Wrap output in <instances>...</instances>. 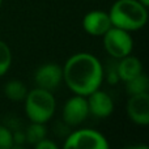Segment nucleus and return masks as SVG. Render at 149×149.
Wrapping results in <instances>:
<instances>
[{"label":"nucleus","instance_id":"f257e3e1","mask_svg":"<svg viewBox=\"0 0 149 149\" xmlns=\"http://www.w3.org/2000/svg\"><path fill=\"white\" fill-rule=\"evenodd\" d=\"M63 80L74 94L86 97L100 89L103 80V68L94 55L79 52L72 55L63 67Z\"/></svg>","mask_w":149,"mask_h":149},{"label":"nucleus","instance_id":"20e7f679","mask_svg":"<svg viewBox=\"0 0 149 149\" xmlns=\"http://www.w3.org/2000/svg\"><path fill=\"white\" fill-rule=\"evenodd\" d=\"M102 37L105 50L111 56L120 59L132 52L134 41H132V37L130 36V31L111 26Z\"/></svg>","mask_w":149,"mask_h":149},{"label":"nucleus","instance_id":"7ed1b4c3","mask_svg":"<svg viewBox=\"0 0 149 149\" xmlns=\"http://www.w3.org/2000/svg\"><path fill=\"white\" fill-rule=\"evenodd\" d=\"M25 111L28 118L33 123H46L52 118L56 107V102L52 92L36 88L28 92L25 97Z\"/></svg>","mask_w":149,"mask_h":149},{"label":"nucleus","instance_id":"4468645a","mask_svg":"<svg viewBox=\"0 0 149 149\" xmlns=\"http://www.w3.org/2000/svg\"><path fill=\"white\" fill-rule=\"evenodd\" d=\"M46 127L43 126V123H33L28 127V131H26V140H28L29 144H37L38 141H41L42 139L46 137Z\"/></svg>","mask_w":149,"mask_h":149},{"label":"nucleus","instance_id":"2eb2a0df","mask_svg":"<svg viewBox=\"0 0 149 149\" xmlns=\"http://www.w3.org/2000/svg\"><path fill=\"white\" fill-rule=\"evenodd\" d=\"M12 64V54L5 42L0 41V76L7 73Z\"/></svg>","mask_w":149,"mask_h":149},{"label":"nucleus","instance_id":"39448f33","mask_svg":"<svg viewBox=\"0 0 149 149\" xmlns=\"http://www.w3.org/2000/svg\"><path fill=\"white\" fill-rule=\"evenodd\" d=\"M64 149H109V143L102 134L93 130L74 131L63 144Z\"/></svg>","mask_w":149,"mask_h":149},{"label":"nucleus","instance_id":"f3484780","mask_svg":"<svg viewBox=\"0 0 149 149\" xmlns=\"http://www.w3.org/2000/svg\"><path fill=\"white\" fill-rule=\"evenodd\" d=\"M34 147H36V149H56L58 145L55 144L54 141H51V140L49 139H42L41 141H38L37 144H34Z\"/></svg>","mask_w":149,"mask_h":149},{"label":"nucleus","instance_id":"9b49d317","mask_svg":"<svg viewBox=\"0 0 149 149\" xmlns=\"http://www.w3.org/2000/svg\"><path fill=\"white\" fill-rule=\"evenodd\" d=\"M141 72H143V65L141 62L137 58L131 56V54L124 58H120V62H119L118 68H116L118 79L123 80L126 82L128 80L134 79L137 74H140Z\"/></svg>","mask_w":149,"mask_h":149},{"label":"nucleus","instance_id":"ddd939ff","mask_svg":"<svg viewBox=\"0 0 149 149\" xmlns=\"http://www.w3.org/2000/svg\"><path fill=\"white\" fill-rule=\"evenodd\" d=\"M126 84H127V92H128L131 95L148 92L149 81H148V77L145 76L144 72H141L140 74L135 76L134 79L128 80V81H126Z\"/></svg>","mask_w":149,"mask_h":149},{"label":"nucleus","instance_id":"f03ea898","mask_svg":"<svg viewBox=\"0 0 149 149\" xmlns=\"http://www.w3.org/2000/svg\"><path fill=\"white\" fill-rule=\"evenodd\" d=\"M109 17L113 26L134 31L147 24L148 9L139 0H116L109 12Z\"/></svg>","mask_w":149,"mask_h":149},{"label":"nucleus","instance_id":"0eeeda50","mask_svg":"<svg viewBox=\"0 0 149 149\" xmlns=\"http://www.w3.org/2000/svg\"><path fill=\"white\" fill-rule=\"evenodd\" d=\"M89 115L88 101L84 95L74 94L65 102L63 107V120L68 126H79Z\"/></svg>","mask_w":149,"mask_h":149},{"label":"nucleus","instance_id":"dca6fc26","mask_svg":"<svg viewBox=\"0 0 149 149\" xmlns=\"http://www.w3.org/2000/svg\"><path fill=\"white\" fill-rule=\"evenodd\" d=\"M15 145L13 135L7 127L0 126V149H10Z\"/></svg>","mask_w":149,"mask_h":149},{"label":"nucleus","instance_id":"9d476101","mask_svg":"<svg viewBox=\"0 0 149 149\" xmlns=\"http://www.w3.org/2000/svg\"><path fill=\"white\" fill-rule=\"evenodd\" d=\"M89 114L95 118H107L114 110V102L107 93L97 89L86 95Z\"/></svg>","mask_w":149,"mask_h":149},{"label":"nucleus","instance_id":"a211bd4d","mask_svg":"<svg viewBox=\"0 0 149 149\" xmlns=\"http://www.w3.org/2000/svg\"><path fill=\"white\" fill-rule=\"evenodd\" d=\"M139 1L141 3V4L144 5V7H147V8L149 7V0H139Z\"/></svg>","mask_w":149,"mask_h":149},{"label":"nucleus","instance_id":"6e6552de","mask_svg":"<svg viewBox=\"0 0 149 149\" xmlns=\"http://www.w3.org/2000/svg\"><path fill=\"white\" fill-rule=\"evenodd\" d=\"M127 114L134 123L147 126L149 123V93L132 94L127 102Z\"/></svg>","mask_w":149,"mask_h":149},{"label":"nucleus","instance_id":"423d86ee","mask_svg":"<svg viewBox=\"0 0 149 149\" xmlns=\"http://www.w3.org/2000/svg\"><path fill=\"white\" fill-rule=\"evenodd\" d=\"M63 80V68L56 63H46L36 71L34 81L37 88L54 92Z\"/></svg>","mask_w":149,"mask_h":149},{"label":"nucleus","instance_id":"1a4fd4ad","mask_svg":"<svg viewBox=\"0 0 149 149\" xmlns=\"http://www.w3.org/2000/svg\"><path fill=\"white\" fill-rule=\"evenodd\" d=\"M109 13L103 10H90L82 18V28L88 34L94 37H102L111 28Z\"/></svg>","mask_w":149,"mask_h":149},{"label":"nucleus","instance_id":"f8f14e48","mask_svg":"<svg viewBox=\"0 0 149 149\" xmlns=\"http://www.w3.org/2000/svg\"><path fill=\"white\" fill-rule=\"evenodd\" d=\"M4 93L7 95L8 100L10 101H24L28 94V89H26L25 84L18 80H12V81L7 82L4 88Z\"/></svg>","mask_w":149,"mask_h":149},{"label":"nucleus","instance_id":"6ab92c4d","mask_svg":"<svg viewBox=\"0 0 149 149\" xmlns=\"http://www.w3.org/2000/svg\"><path fill=\"white\" fill-rule=\"evenodd\" d=\"M1 1H3V0H0V5H1Z\"/></svg>","mask_w":149,"mask_h":149}]
</instances>
